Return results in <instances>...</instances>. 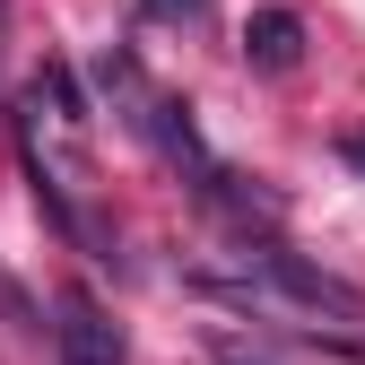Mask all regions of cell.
<instances>
[{"instance_id": "obj_1", "label": "cell", "mask_w": 365, "mask_h": 365, "mask_svg": "<svg viewBox=\"0 0 365 365\" xmlns=\"http://www.w3.org/2000/svg\"><path fill=\"white\" fill-rule=\"evenodd\" d=\"M53 348H61V365H130L122 322H113L96 296H61L53 304Z\"/></svg>"}, {"instance_id": "obj_2", "label": "cell", "mask_w": 365, "mask_h": 365, "mask_svg": "<svg viewBox=\"0 0 365 365\" xmlns=\"http://www.w3.org/2000/svg\"><path fill=\"white\" fill-rule=\"evenodd\" d=\"M261 269H269V279H279L296 304H322V313H339V322H356V313H365V296H356V287H339L331 269H304L296 252H261Z\"/></svg>"}, {"instance_id": "obj_3", "label": "cell", "mask_w": 365, "mask_h": 365, "mask_svg": "<svg viewBox=\"0 0 365 365\" xmlns=\"http://www.w3.org/2000/svg\"><path fill=\"white\" fill-rule=\"evenodd\" d=\"M296 53H304V26H296L287 9H261V18L244 26V61H261V70H296Z\"/></svg>"}, {"instance_id": "obj_4", "label": "cell", "mask_w": 365, "mask_h": 365, "mask_svg": "<svg viewBox=\"0 0 365 365\" xmlns=\"http://www.w3.org/2000/svg\"><path fill=\"white\" fill-rule=\"evenodd\" d=\"M209 0H148V18H200Z\"/></svg>"}, {"instance_id": "obj_5", "label": "cell", "mask_w": 365, "mask_h": 365, "mask_svg": "<svg viewBox=\"0 0 365 365\" xmlns=\"http://www.w3.org/2000/svg\"><path fill=\"white\" fill-rule=\"evenodd\" d=\"M348 165H365V130H356V140H348Z\"/></svg>"}, {"instance_id": "obj_6", "label": "cell", "mask_w": 365, "mask_h": 365, "mask_svg": "<svg viewBox=\"0 0 365 365\" xmlns=\"http://www.w3.org/2000/svg\"><path fill=\"white\" fill-rule=\"evenodd\" d=\"M217 365H252V356H235V348H217Z\"/></svg>"}]
</instances>
